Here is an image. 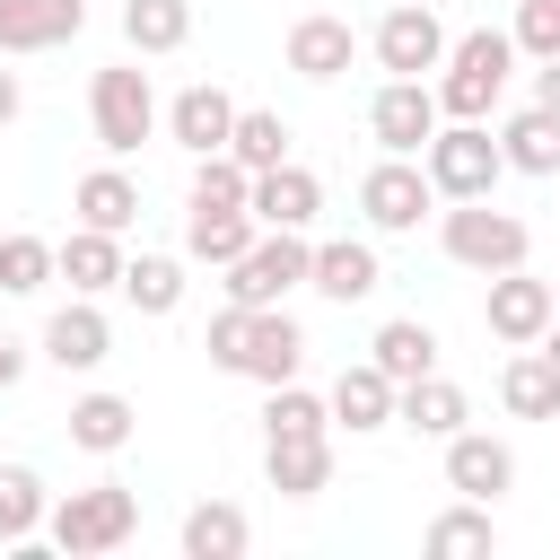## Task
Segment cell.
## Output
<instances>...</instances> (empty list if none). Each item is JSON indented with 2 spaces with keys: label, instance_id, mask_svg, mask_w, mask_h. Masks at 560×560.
<instances>
[{
  "label": "cell",
  "instance_id": "cell-1",
  "mask_svg": "<svg viewBox=\"0 0 560 560\" xmlns=\"http://www.w3.org/2000/svg\"><path fill=\"white\" fill-rule=\"evenodd\" d=\"M210 368H228V376H245V385H289L298 376V359H306V332H298V315L289 306H219L210 315Z\"/></svg>",
  "mask_w": 560,
  "mask_h": 560
},
{
  "label": "cell",
  "instance_id": "cell-2",
  "mask_svg": "<svg viewBox=\"0 0 560 560\" xmlns=\"http://www.w3.org/2000/svg\"><path fill=\"white\" fill-rule=\"evenodd\" d=\"M446 79H438V114L446 122H481L499 96H508V70H516V35H499V26H472V35H455L446 44V61H438Z\"/></svg>",
  "mask_w": 560,
  "mask_h": 560
},
{
  "label": "cell",
  "instance_id": "cell-3",
  "mask_svg": "<svg viewBox=\"0 0 560 560\" xmlns=\"http://www.w3.org/2000/svg\"><path fill=\"white\" fill-rule=\"evenodd\" d=\"M44 534H52V551H70V560H96V551H122V542L140 534V499H131L122 481H96V490H70V499H52V508H44Z\"/></svg>",
  "mask_w": 560,
  "mask_h": 560
},
{
  "label": "cell",
  "instance_id": "cell-4",
  "mask_svg": "<svg viewBox=\"0 0 560 560\" xmlns=\"http://www.w3.org/2000/svg\"><path fill=\"white\" fill-rule=\"evenodd\" d=\"M420 175L438 184V201H490L508 158H499V131L490 122H438L429 149H420Z\"/></svg>",
  "mask_w": 560,
  "mask_h": 560
},
{
  "label": "cell",
  "instance_id": "cell-5",
  "mask_svg": "<svg viewBox=\"0 0 560 560\" xmlns=\"http://www.w3.org/2000/svg\"><path fill=\"white\" fill-rule=\"evenodd\" d=\"M88 122H96V149H105V158H131V149L158 131V88H149V70H140V61L96 70V79H88Z\"/></svg>",
  "mask_w": 560,
  "mask_h": 560
},
{
  "label": "cell",
  "instance_id": "cell-6",
  "mask_svg": "<svg viewBox=\"0 0 560 560\" xmlns=\"http://www.w3.org/2000/svg\"><path fill=\"white\" fill-rule=\"evenodd\" d=\"M438 245H446V262H464V271H516L525 262V219L516 210H499V201H455L446 219H438Z\"/></svg>",
  "mask_w": 560,
  "mask_h": 560
},
{
  "label": "cell",
  "instance_id": "cell-7",
  "mask_svg": "<svg viewBox=\"0 0 560 560\" xmlns=\"http://www.w3.org/2000/svg\"><path fill=\"white\" fill-rule=\"evenodd\" d=\"M306 262H315L306 228H262V236L228 262V298H236V306H280L289 289H306Z\"/></svg>",
  "mask_w": 560,
  "mask_h": 560
},
{
  "label": "cell",
  "instance_id": "cell-8",
  "mask_svg": "<svg viewBox=\"0 0 560 560\" xmlns=\"http://www.w3.org/2000/svg\"><path fill=\"white\" fill-rule=\"evenodd\" d=\"M429 201H438V184L420 175V158H376V166L359 175V219H368L376 236H411V228L429 219Z\"/></svg>",
  "mask_w": 560,
  "mask_h": 560
},
{
  "label": "cell",
  "instance_id": "cell-9",
  "mask_svg": "<svg viewBox=\"0 0 560 560\" xmlns=\"http://www.w3.org/2000/svg\"><path fill=\"white\" fill-rule=\"evenodd\" d=\"M368 44H376V70H385V79H420V70L446 61V26H438V9H420V0H394Z\"/></svg>",
  "mask_w": 560,
  "mask_h": 560
},
{
  "label": "cell",
  "instance_id": "cell-10",
  "mask_svg": "<svg viewBox=\"0 0 560 560\" xmlns=\"http://www.w3.org/2000/svg\"><path fill=\"white\" fill-rule=\"evenodd\" d=\"M368 131H376L385 158H420L429 131H438V88L429 79H385L376 105H368Z\"/></svg>",
  "mask_w": 560,
  "mask_h": 560
},
{
  "label": "cell",
  "instance_id": "cell-11",
  "mask_svg": "<svg viewBox=\"0 0 560 560\" xmlns=\"http://www.w3.org/2000/svg\"><path fill=\"white\" fill-rule=\"evenodd\" d=\"M481 324H490V341H508V350H525V341H542V324H551V280H534L525 262H516V271H490V298H481Z\"/></svg>",
  "mask_w": 560,
  "mask_h": 560
},
{
  "label": "cell",
  "instance_id": "cell-12",
  "mask_svg": "<svg viewBox=\"0 0 560 560\" xmlns=\"http://www.w3.org/2000/svg\"><path fill=\"white\" fill-rule=\"evenodd\" d=\"M446 490L490 508L499 490H516V446L490 438V429H455V438H446Z\"/></svg>",
  "mask_w": 560,
  "mask_h": 560
},
{
  "label": "cell",
  "instance_id": "cell-13",
  "mask_svg": "<svg viewBox=\"0 0 560 560\" xmlns=\"http://www.w3.org/2000/svg\"><path fill=\"white\" fill-rule=\"evenodd\" d=\"M245 210H254V228H315L324 184H315L298 158H280V166H262V175L245 184Z\"/></svg>",
  "mask_w": 560,
  "mask_h": 560
},
{
  "label": "cell",
  "instance_id": "cell-14",
  "mask_svg": "<svg viewBox=\"0 0 560 560\" xmlns=\"http://www.w3.org/2000/svg\"><path fill=\"white\" fill-rule=\"evenodd\" d=\"M306 289H324L332 306H359V298H376V289H385V262H376V245H359V236H332V245H315V262H306Z\"/></svg>",
  "mask_w": 560,
  "mask_h": 560
},
{
  "label": "cell",
  "instance_id": "cell-15",
  "mask_svg": "<svg viewBox=\"0 0 560 560\" xmlns=\"http://www.w3.org/2000/svg\"><path fill=\"white\" fill-rule=\"evenodd\" d=\"M44 359H52L61 376H88V368H105V359H114V324H105L88 298H70V306L44 324Z\"/></svg>",
  "mask_w": 560,
  "mask_h": 560
},
{
  "label": "cell",
  "instance_id": "cell-16",
  "mask_svg": "<svg viewBox=\"0 0 560 560\" xmlns=\"http://www.w3.org/2000/svg\"><path fill=\"white\" fill-rule=\"evenodd\" d=\"M88 26V0H0V52H52Z\"/></svg>",
  "mask_w": 560,
  "mask_h": 560
},
{
  "label": "cell",
  "instance_id": "cell-17",
  "mask_svg": "<svg viewBox=\"0 0 560 560\" xmlns=\"http://www.w3.org/2000/svg\"><path fill=\"white\" fill-rule=\"evenodd\" d=\"M350 52H359V35H350V18H332V9H306L298 26H289V70L298 79H341L350 70Z\"/></svg>",
  "mask_w": 560,
  "mask_h": 560
},
{
  "label": "cell",
  "instance_id": "cell-18",
  "mask_svg": "<svg viewBox=\"0 0 560 560\" xmlns=\"http://www.w3.org/2000/svg\"><path fill=\"white\" fill-rule=\"evenodd\" d=\"M52 280H70V298H105V289H122V245L105 228H70L52 245Z\"/></svg>",
  "mask_w": 560,
  "mask_h": 560
},
{
  "label": "cell",
  "instance_id": "cell-19",
  "mask_svg": "<svg viewBox=\"0 0 560 560\" xmlns=\"http://www.w3.org/2000/svg\"><path fill=\"white\" fill-rule=\"evenodd\" d=\"M324 411H332L350 438H368V429H394V376H385L376 359H359V368H341V376H332Z\"/></svg>",
  "mask_w": 560,
  "mask_h": 560
},
{
  "label": "cell",
  "instance_id": "cell-20",
  "mask_svg": "<svg viewBox=\"0 0 560 560\" xmlns=\"http://www.w3.org/2000/svg\"><path fill=\"white\" fill-rule=\"evenodd\" d=\"M394 420L411 429V438H455L464 420H472V402H464V385L455 376H411V385H394Z\"/></svg>",
  "mask_w": 560,
  "mask_h": 560
},
{
  "label": "cell",
  "instance_id": "cell-21",
  "mask_svg": "<svg viewBox=\"0 0 560 560\" xmlns=\"http://www.w3.org/2000/svg\"><path fill=\"white\" fill-rule=\"evenodd\" d=\"M228 122H236V96H228V88H210V79H192V88L166 105V131H175V149H192V158L228 149Z\"/></svg>",
  "mask_w": 560,
  "mask_h": 560
},
{
  "label": "cell",
  "instance_id": "cell-22",
  "mask_svg": "<svg viewBox=\"0 0 560 560\" xmlns=\"http://www.w3.org/2000/svg\"><path fill=\"white\" fill-rule=\"evenodd\" d=\"M262 481L280 490V499H315L324 481H332V438L315 429V438H262Z\"/></svg>",
  "mask_w": 560,
  "mask_h": 560
},
{
  "label": "cell",
  "instance_id": "cell-23",
  "mask_svg": "<svg viewBox=\"0 0 560 560\" xmlns=\"http://www.w3.org/2000/svg\"><path fill=\"white\" fill-rule=\"evenodd\" d=\"M499 158H508V175H560V114L551 105L508 114L499 122Z\"/></svg>",
  "mask_w": 560,
  "mask_h": 560
},
{
  "label": "cell",
  "instance_id": "cell-24",
  "mask_svg": "<svg viewBox=\"0 0 560 560\" xmlns=\"http://www.w3.org/2000/svg\"><path fill=\"white\" fill-rule=\"evenodd\" d=\"M70 210H79V228L122 236V228L140 219V184H131L122 166H96V175H79V184H70Z\"/></svg>",
  "mask_w": 560,
  "mask_h": 560
},
{
  "label": "cell",
  "instance_id": "cell-25",
  "mask_svg": "<svg viewBox=\"0 0 560 560\" xmlns=\"http://www.w3.org/2000/svg\"><path fill=\"white\" fill-rule=\"evenodd\" d=\"M499 402H508L516 420H560V368H551V359L525 341V350L499 368Z\"/></svg>",
  "mask_w": 560,
  "mask_h": 560
},
{
  "label": "cell",
  "instance_id": "cell-26",
  "mask_svg": "<svg viewBox=\"0 0 560 560\" xmlns=\"http://www.w3.org/2000/svg\"><path fill=\"white\" fill-rule=\"evenodd\" d=\"M368 359H376L394 385H411V376H429V368H438V332H429L420 315H394V324H376Z\"/></svg>",
  "mask_w": 560,
  "mask_h": 560
},
{
  "label": "cell",
  "instance_id": "cell-27",
  "mask_svg": "<svg viewBox=\"0 0 560 560\" xmlns=\"http://www.w3.org/2000/svg\"><path fill=\"white\" fill-rule=\"evenodd\" d=\"M245 542H254V525H245L236 499H201V508L184 516V560H236Z\"/></svg>",
  "mask_w": 560,
  "mask_h": 560
},
{
  "label": "cell",
  "instance_id": "cell-28",
  "mask_svg": "<svg viewBox=\"0 0 560 560\" xmlns=\"http://www.w3.org/2000/svg\"><path fill=\"white\" fill-rule=\"evenodd\" d=\"M122 44L131 52H184L192 44V0H122Z\"/></svg>",
  "mask_w": 560,
  "mask_h": 560
},
{
  "label": "cell",
  "instance_id": "cell-29",
  "mask_svg": "<svg viewBox=\"0 0 560 560\" xmlns=\"http://www.w3.org/2000/svg\"><path fill=\"white\" fill-rule=\"evenodd\" d=\"M254 236H262L254 210H192V219H184V254H192V262H219V271H228Z\"/></svg>",
  "mask_w": 560,
  "mask_h": 560
},
{
  "label": "cell",
  "instance_id": "cell-30",
  "mask_svg": "<svg viewBox=\"0 0 560 560\" xmlns=\"http://www.w3.org/2000/svg\"><path fill=\"white\" fill-rule=\"evenodd\" d=\"M420 551H429V560H472V551H499V525H490V508H481V499H464V508L429 516Z\"/></svg>",
  "mask_w": 560,
  "mask_h": 560
},
{
  "label": "cell",
  "instance_id": "cell-31",
  "mask_svg": "<svg viewBox=\"0 0 560 560\" xmlns=\"http://www.w3.org/2000/svg\"><path fill=\"white\" fill-rule=\"evenodd\" d=\"M131 402L122 394H79L70 402V446H88V455H114V446H131Z\"/></svg>",
  "mask_w": 560,
  "mask_h": 560
},
{
  "label": "cell",
  "instance_id": "cell-32",
  "mask_svg": "<svg viewBox=\"0 0 560 560\" xmlns=\"http://www.w3.org/2000/svg\"><path fill=\"white\" fill-rule=\"evenodd\" d=\"M228 158H236L245 175L280 166V158H289V122H280V114H262V105H236V122H228Z\"/></svg>",
  "mask_w": 560,
  "mask_h": 560
},
{
  "label": "cell",
  "instance_id": "cell-33",
  "mask_svg": "<svg viewBox=\"0 0 560 560\" xmlns=\"http://www.w3.org/2000/svg\"><path fill=\"white\" fill-rule=\"evenodd\" d=\"M122 298H131L140 315H175V306H184V262H175V254H140V262H122Z\"/></svg>",
  "mask_w": 560,
  "mask_h": 560
},
{
  "label": "cell",
  "instance_id": "cell-34",
  "mask_svg": "<svg viewBox=\"0 0 560 560\" xmlns=\"http://www.w3.org/2000/svg\"><path fill=\"white\" fill-rule=\"evenodd\" d=\"M44 481L26 472V464H0V542H35V525H44Z\"/></svg>",
  "mask_w": 560,
  "mask_h": 560
},
{
  "label": "cell",
  "instance_id": "cell-35",
  "mask_svg": "<svg viewBox=\"0 0 560 560\" xmlns=\"http://www.w3.org/2000/svg\"><path fill=\"white\" fill-rule=\"evenodd\" d=\"M245 166L228 158V149H210V158H192V192H184V210H245Z\"/></svg>",
  "mask_w": 560,
  "mask_h": 560
},
{
  "label": "cell",
  "instance_id": "cell-36",
  "mask_svg": "<svg viewBox=\"0 0 560 560\" xmlns=\"http://www.w3.org/2000/svg\"><path fill=\"white\" fill-rule=\"evenodd\" d=\"M315 429H332V411L289 376V385H271V402H262V438H315Z\"/></svg>",
  "mask_w": 560,
  "mask_h": 560
},
{
  "label": "cell",
  "instance_id": "cell-37",
  "mask_svg": "<svg viewBox=\"0 0 560 560\" xmlns=\"http://www.w3.org/2000/svg\"><path fill=\"white\" fill-rule=\"evenodd\" d=\"M52 280V245L44 236H0V289L9 298H35Z\"/></svg>",
  "mask_w": 560,
  "mask_h": 560
},
{
  "label": "cell",
  "instance_id": "cell-38",
  "mask_svg": "<svg viewBox=\"0 0 560 560\" xmlns=\"http://www.w3.org/2000/svg\"><path fill=\"white\" fill-rule=\"evenodd\" d=\"M516 52H534V61L560 52V0H516Z\"/></svg>",
  "mask_w": 560,
  "mask_h": 560
},
{
  "label": "cell",
  "instance_id": "cell-39",
  "mask_svg": "<svg viewBox=\"0 0 560 560\" xmlns=\"http://www.w3.org/2000/svg\"><path fill=\"white\" fill-rule=\"evenodd\" d=\"M18 376H26V341H18V332H0V394H9Z\"/></svg>",
  "mask_w": 560,
  "mask_h": 560
},
{
  "label": "cell",
  "instance_id": "cell-40",
  "mask_svg": "<svg viewBox=\"0 0 560 560\" xmlns=\"http://www.w3.org/2000/svg\"><path fill=\"white\" fill-rule=\"evenodd\" d=\"M534 105H551V114H560V52L534 70Z\"/></svg>",
  "mask_w": 560,
  "mask_h": 560
},
{
  "label": "cell",
  "instance_id": "cell-41",
  "mask_svg": "<svg viewBox=\"0 0 560 560\" xmlns=\"http://www.w3.org/2000/svg\"><path fill=\"white\" fill-rule=\"evenodd\" d=\"M18 105H26V88H18V70H0V122H18Z\"/></svg>",
  "mask_w": 560,
  "mask_h": 560
},
{
  "label": "cell",
  "instance_id": "cell-42",
  "mask_svg": "<svg viewBox=\"0 0 560 560\" xmlns=\"http://www.w3.org/2000/svg\"><path fill=\"white\" fill-rule=\"evenodd\" d=\"M534 350H542V359H551V368H560V315H551V324H542V341H534Z\"/></svg>",
  "mask_w": 560,
  "mask_h": 560
},
{
  "label": "cell",
  "instance_id": "cell-43",
  "mask_svg": "<svg viewBox=\"0 0 560 560\" xmlns=\"http://www.w3.org/2000/svg\"><path fill=\"white\" fill-rule=\"evenodd\" d=\"M551 315H560V280H551Z\"/></svg>",
  "mask_w": 560,
  "mask_h": 560
},
{
  "label": "cell",
  "instance_id": "cell-44",
  "mask_svg": "<svg viewBox=\"0 0 560 560\" xmlns=\"http://www.w3.org/2000/svg\"><path fill=\"white\" fill-rule=\"evenodd\" d=\"M420 9H438V0H420Z\"/></svg>",
  "mask_w": 560,
  "mask_h": 560
}]
</instances>
